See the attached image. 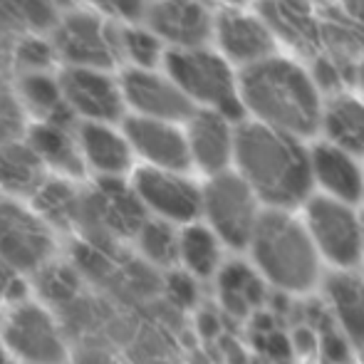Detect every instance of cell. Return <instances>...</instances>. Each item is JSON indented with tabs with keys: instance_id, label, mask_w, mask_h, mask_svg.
<instances>
[{
	"instance_id": "6da1fadb",
	"label": "cell",
	"mask_w": 364,
	"mask_h": 364,
	"mask_svg": "<svg viewBox=\"0 0 364 364\" xmlns=\"http://www.w3.org/2000/svg\"><path fill=\"white\" fill-rule=\"evenodd\" d=\"M235 173L265 208L292 211L312 196L310 151L305 141L258 122L235 127Z\"/></svg>"
},
{
	"instance_id": "7a4b0ae2",
	"label": "cell",
	"mask_w": 364,
	"mask_h": 364,
	"mask_svg": "<svg viewBox=\"0 0 364 364\" xmlns=\"http://www.w3.org/2000/svg\"><path fill=\"white\" fill-rule=\"evenodd\" d=\"M238 97L243 114L275 132L305 141L317 134L322 90L300 63L270 55L238 73Z\"/></svg>"
},
{
	"instance_id": "3957f363",
	"label": "cell",
	"mask_w": 364,
	"mask_h": 364,
	"mask_svg": "<svg viewBox=\"0 0 364 364\" xmlns=\"http://www.w3.org/2000/svg\"><path fill=\"white\" fill-rule=\"evenodd\" d=\"M250 255L258 275L280 292H307L320 278V255L302 220L290 211L263 208L250 235Z\"/></svg>"
},
{
	"instance_id": "277c9868",
	"label": "cell",
	"mask_w": 364,
	"mask_h": 364,
	"mask_svg": "<svg viewBox=\"0 0 364 364\" xmlns=\"http://www.w3.org/2000/svg\"><path fill=\"white\" fill-rule=\"evenodd\" d=\"M164 68H166V77L181 90L193 109L218 112L230 122L243 117L238 75L233 65L216 50H168L164 55Z\"/></svg>"
},
{
	"instance_id": "5b68a950",
	"label": "cell",
	"mask_w": 364,
	"mask_h": 364,
	"mask_svg": "<svg viewBox=\"0 0 364 364\" xmlns=\"http://www.w3.org/2000/svg\"><path fill=\"white\" fill-rule=\"evenodd\" d=\"M260 213V201L235 171L216 173L201 188V216L220 243L235 250L248 248Z\"/></svg>"
},
{
	"instance_id": "8992f818",
	"label": "cell",
	"mask_w": 364,
	"mask_h": 364,
	"mask_svg": "<svg viewBox=\"0 0 364 364\" xmlns=\"http://www.w3.org/2000/svg\"><path fill=\"white\" fill-rule=\"evenodd\" d=\"M305 225L317 255L337 270H352L362 263V218L355 206L310 196L305 206Z\"/></svg>"
},
{
	"instance_id": "52a82bcc",
	"label": "cell",
	"mask_w": 364,
	"mask_h": 364,
	"mask_svg": "<svg viewBox=\"0 0 364 364\" xmlns=\"http://www.w3.org/2000/svg\"><path fill=\"white\" fill-rule=\"evenodd\" d=\"M55 233L33 208L0 198V260L18 273H40L53 263Z\"/></svg>"
},
{
	"instance_id": "ba28073f",
	"label": "cell",
	"mask_w": 364,
	"mask_h": 364,
	"mask_svg": "<svg viewBox=\"0 0 364 364\" xmlns=\"http://www.w3.org/2000/svg\"><path fill=\"white\" fill-rule=\"evenodd\" d=\"M53 50L70 68L107 73L122 58L119 30L92 13H70L53 33Z\"/></svg>"
},
{
	"instance_id": "9c48e42d",
	"label": "cell",
	"mask_w": 364,
	"mask_h": 364,
	"mask_svg": "<svg viewBox=\"0 0 364 364\" xmlns=\"http://www.w3.org/2000/svg\"><path fill=\"white\" fill-rule=\"evenodd\" d=\"M3 345L23 364H65L68 347L55 317L35 302H20L3 320Z\"/></svg>"
},
{
	"instance_id": "30bf717a",
	"label": "cell",
	"mask_w": 364,
	"mask_h": 364,
	"mask_svg": "<svg viewBox=\"0 0 364 364\" xmlns=\"http://www.w3.org/2000/svg\"><path fill=\"white\" fill-rule=\"evenodd\" d=\"M132 188L144 211L159 220L188 225L201 216V188L178 171L144 166L134 173Z\"/></svg>"
},
{
	"instance_id": "8fae6325",
	"label": "cell",
	"mask_w": 364,
	"mask_h": 364,
	"mask_svg": "<svg viewBox=\"0 0 364 364\" xmlns=\"http://www.w3.org/2000/svg\"><path fill=\"white\" fill-rule=\"evenodd\" d=\"M149 216L134 188L122 178H100L90 193H82L80 225L107 235L134 238Z\"/></svg>"
},
{
	"instance_id": "7c38bea8",
	"label": "cell",
	"mask_w": 364,
	"mask_h": 364,
	"mask_svg": "<svg viewBox=\"0 0 364 364\" xmlns=\"http://www.w3.org/2000/svg\"><path fill=\"white\" fill-rule=\"evenodd\" d=\"M63 100L73 117H82L92 124H112L122 119L124 97L119 82L102 70L68 68L58 77Z\"/></svg>"
},
{
	"instance_id": "4fadbf2b",
	"label": "cell",
	"mask_w": 364,
	"mask_h": 364,
	"mask_svg": "<svg viewBox=\"0 0 364 364\" xmlns=\"http://www.w3.org/2000/svg\"><path fill=\"white\" fill-rule=\"evenodd\" d=\"M213 40L218 55L230 65L248 68L275 55V33L263 18L238 8H225L213 15Z\"/></svg>"
},
{
	"instance_id": "5bb4252c",
	"label": "cell",
	"mask_w": 364,
	"mask_h": 364,
	"mask_svg": "<svg viewBox=\"0 0 364 364\" xmlns=\"http://www.w3.org/2000/svg\"><path fill=\"white\" fill-rule=\"evenodd\" d=\"M149 30L171 50L206 48L213 35V15L201 0H149Z\"/></svg>"
},
{
	"instance_id": "9a60e30c",
	"label": "cell",
	"mask_w": 364,
	"mask_h": 364,
	"mask_svg": "<svg viewBox=\"0 0 364 364\" xmlns=\"http://www.w3.org/2000/svg\"><path fill=\"white\" fill-rule=\"evenodd\" d=\"M119 90L124 105H129L136 117L178 124L193 114L191 102L181 95V90L156 70H127L119 82Z\"/></svg>"
},
{
	"instance_id": "2e32d148",
	"label": "cell",
	"mask_w": 364,
	"mask_h": 364,
	"mask_svg": "<svg viewBox=\"0 0 364 364\" xmlns=\"http://www.w3.org/2000/svg\"><path fill=\"white\" fill-rule=\"evenodd\" d=\"M124 139L132 154H139L151 168L183 173L191 166L183 129L173 122L129 117L124 122Z\"/></svg>"
},
{
	"instance_id": "e0dca14e",
	"label": "cell",
	"mask_w": 364,
	"mask_h": 364,
	"mask_svg": "<svg viewBox=\"0 0 364 364\" xmlns=\"http://www.w3.org/2000/svg\"><path fill=\"white\" fill-rule=\"evenodd\" d=\"M183 136L193 166L208 176L228 171L235 149V124L228 117L208 109H193V114L186 119Z\"/></svg>"
},
{
	"instance_id": "ac0fdd59",
	"label": "cell",
	"mask_w": 364,
	"mask_h": 364,
	"mask_svg": "<svg viewBox=\"0 0 364 364\" xmlns=\"http://www.w3.org/2000/svg\"><path fill=\"white\" fill-rule=\"evenodd\" d=\"M310 151V176L312 186L320 188V196H327L332 201L355 206L364 198V168L360 159L350 156L342 149L317 141Z\"/></svg>"
},
{
	"instance_id": "d6986e66",
	"label": "cell",
	"mask_w": 364,
	"mask_h": 364,
	"mask_svg": "<svg viewBox=\"0 0 364 364\" xmlns=\"http://www.w3.org/2000/svg\"><path fill=\"white\" fill-rule=\"evenodd\" d=\"M327 144L342 149L350 156H364V97L352 92H335L322 100L320 124Z\"/></svg>"
},
{
	"instance_id": "ffe728a7",
	"label": "cell",
	"mask_w": 364,
	"mask_h": 364,
	"mask_svg": "<svg viewBox=\"0 0 364 364\" xmlns=\"http://www.w3.org/2000/svg\"><path fill=\"white\" fill-rule=\"evenodd\" d=\"M28 144L45 168H53L60 176L77 178L85 173V161L80 154L75 122H38L30 129Z\"/></svg>"
},
{
	"instance_id": "44dd1931",
	"label": "cell",
	"mask_w": 364,
	"mask_h": 364,
	"mask_svg": "<svg viewBox=\"0 0 364 364\" xmlns=\"http://www.w3.org/2000/svg\"><path fill=\"white\" fill-rule=\"evenodd\" d=\"M80 154L85 166L95 168L100 178H119L132 166V149L124 134L114 132L109 124H85L77 129Z\"/></svg>"
},
{
	"instance_id": "7402d4cb",
	"label": "cell",
	"mask_w": 364,
	"mask_h": 364,
	"mask_svg": "<svg viewBox=\"0 0 364 364\" xmlns=\"http://www.w3.org/2000/svg\"><path fill=\"white\" fill-rule=\"evenodd\" d=\"M327 300L350 345L364 347V280L350 270H337L327 278Z\"/></svg>"
},
{
	"instance_id": "603a6c76",
	"label": "cell",
	"mask_w": 364,
	"mask_h": 364,
	"mask_svg": "<svg viewBox=\"0 0 364 364\" xmlns=\"http://www.w3.org/2000/svg\"><path fill=\"white\" fill-rule=\"evenodd\" d=\"M48 181V168L28 141H5L0 144V188L10 196H30Z\"/></svg>"
},
{
	"instance_id": "cb8c5ba5",
	"label": "cell",
	"mask_w": 364,
	"mask_h": 364,
	"mask_svg": "<svg viewBox=\"0 0 364 364\" xmlns=\"http://www.w3.org/2000/svg\"><path fill=\"white\" fill-rule=\"evenodd\" d=\"M218 300L223 310L233 317H248L265 300V280L235 260L218 270Z\"/></svg>"
},
{
	"instance_id": "d4e9b609",
	"label": "cell",
	"mask_w": 364,
	"mask_h": 364,
	"mask_svg": "<svg viewBox=\"0 0 364 364\" xmlns=\"http://www.w3.org/2000/svg\"><path fill=\"white\" fill-rule=\"evenodd\" d=\"M15 95L23 107V112L38 117V122H75L73 112L68 109L63 100L58 77L50 73L20 75L15 85Z\"/></svg>"
},
{
	"instance_id": "484cf974",
	"label": "cell",
	"mask_w": 364,
	"mask_h": 364,
	"mask_svg": "<svg viewBox=\"0 0 364 364\" xmlns=\"http://www.w3.org/2000/svg\"><path fill=\"white\" fill-rule=\"evenodd\" d=\"M33 211L53 230H70L80 225L82 191H77L68 178H48L33 196Z\"/></svg>"
},
{
	"instance_id": "4316f807",
	"label": "cell",
	"mask_w": 364,
	"mask_h": 364,
	"mask_svg": "<svg viewBox=\"0 0 364 364\" xmlns=\"http://www.w3.org/2000/svg\"><path fill=\"white\" fill-rule=\"evenodd\" d=\"M178 263L191 278H211L220 265V240L208 225L188 223L178 230Z\"/></svg>"
},
{
	"instance_id": "83f0119b",
	"label": "cell",
	"mask_w": 364,
	"mask_h": 364,
	"mask_svg": "<svg viewBox=\"0 0 364 364\" xmlns=\"http://www.w3.org/2000/svg\"><path fill=\"white\" fill-rule=\"evenodd\" d=\"M136 248L151 265H168L178 263V230L171 223L159 218H146L134 235Z\"/></svg>"
},
{
	"instance_id": "f1b7e54d",
	"label": "cell",
	"mask_w": 364,
	"mask_h": 364,
	"mask_svg": "<svg viewBox=\"0 0 364 364\" xmlns=\"http://www.w3.org/2000/svg\"><path fill=\"white\" fill-rule=\"evenodd\" d=\"M53 20V8L43 0H0V33L38 35Z\"/></svg>"
},
{
	"instance_id": "f546056e",
	"label": "cell",
	"mask_w": 364,
	"mask_h": 364,
	"mask_svg": "<svg viewBox=\"0 0 364 364\" xmlns=\"http://www.w3.org/2000/svg\"><path fill=\"white\" fill-rule=\"evenodd\" d=\"M119 50L134 63L136 70H154L166 55L161 40L149 28H136V25L119 30Z\"/></svg>"
},
{
	"instance_id": "4dcf8cb0",
	"label": "cell",
	"mask_w": 364,
	"mask_h": 364,
	"mask_svg": "<svg viewBox=\"0 0 364 364\" xmlns=\"http://www.w3.org/2000/svg\"><path fill=\"white\" fill-rule=\"evenodd\" d=\"M53 43L43 40L40 35H23L13 45V65L18 75H33V73H50L55 63Z\"/></svg>"
},
{
	"instance_id": "1f68e13d",
	"label": "cell",
	"mask_w": 364,
	"mask_h": 364,
	"mask_svg": "<svg viewBox=\"0 0 364 364\" xmlns=\"http://www.w3.org/2000/svg\"><path fill=\"white\" fill-rule=\"evenodd\" d=\"M23 119L25 112L18 102L15 87L0 70V144L18 139V134L23 132Z\"/></svg>"
},
{
	"instance_id": "d6a6232c",
	"label": "cell",
	"mask_w": 364,
	"mask_h": 364,
	"mask_svg": "<svg viewBox=\"0 0 364 364\" xmlns=\"http://www.w3.org/2000/svg\"><path fill=\"white\" fill-rule=\"evenodd\" d=\"M28 297V283L25 275L18 273L13 265H8L5 260H0V305H20Z\"/></svg>"
},
{
	"instance_id": "836d02e7",
	"label": "cell",
	"mask_w": 364,
	"mask_h": 364,
	"mask_svg": "<svg viewBox=\"0 0 364 364\" xmlns=\"http://www.w3.org/2000/svg\"><path fill=\"white\" fill-rule=\"evenodd\" d=\"M95 8L100 13L109 15L117 20H127V23H134V20L144 18L149 0H92Z\"/></svg>"
},
{
	"instance_id": "e575fe53",
	"label": "cell",
	"mask_w": 364,
	"mask_h": 364,
	"mask_svg": "<svg viewBox=\"0 0 364 364\" xmlns=\"http://www.w3.org/2000/svg\"><path fill=\"white\" fill-rule=\"evenodd\" d=\"M166 292L171 297V302H176L178 307H191L198 297L196 278H191L188 273H173L166 280Z\"/></svg>"
},
{
	"instance_id": "d590c367",
	"label": "cell",
	"mask_w": 364,
	"mask_h": 364,
	"mask_svg": "<svg viewBox=\"0 0 364 364\" xmlns=\"http://www.w3.org/2000/svg\"><path fill=\"white\" fill-rule=\"evenodd\" d=\"M40 273H45V292H48L50 297H58V300H63V297L73 295L75 288H77V285H75L77 280L63 268H43Z\"/></svg>"
},
{
	"instance_id": "8d00e7d4",
	"label": "cell",
	"mask_w": 364,
	"mask_h": 364,
	"mask_svg": "<svg viewBox=\"0 0 364 364\" xmlns=\"http://www.w3.org/2000/svg\"><path fill=\"white\" fill-rule=\"evenodd\" d=\"M317 347H320V355L327 364H345L347 357H350V342L342 335H335V332H325Z\"/></svg>"
},
{
	"instance_id": "74e56055",
	"label": "cell",
	"mask_w": 364,
	"mask_h": 364,
	"mask_svg": "<svg viewBox=\"0 0 364 364\" xmlns=\"http://www.w3.org/2000/svg\"><path fill=\"white\" fill-rule=\"evenodd\" d=\"M198 330L203 332V337H216L220 332V322L216 315H211V312H203L201 317H198Z\"/></svg>"
},
{
	"instance_id": "f35d334b",
	"label": "cell",
	"mask_w": 364,
	"mask_h": 364,
	"mask_svg": "<svg viewBox=\"0 0 364 364\" xmlns=\"http://www.w3.org/2000/svg\"><path fill=\"white\" fill-rule=\"evenodd\" d=\"M357 80H360V90H362V97H364V63L360 65V70H357Z\"/></svg>"
},
{
	"instance_id": "ab89813d",
	"label": "cell",
	"mask_w": 364,
	"mask_h": 364,
	"mask_svg": "<svg viewBox=\"0 0 364 364\" xmlns=\"http://www.w3.org/2000/svg\"><path fill=\"white\" fill-rule=\"evenodd\" d=\"M43 3H48L50 8H53V5H68V3H73V0H43Z\"/></svg>"
},
{
	"instance_id": "60d3db41",
	"label": "cell",
	"mask_w": 364,
	"mask_h": 364,
	"mask_svg": "<svg viewBox=\"0 0 364 364\" xmlns=\"http://www.w3.org/2000/svg\"><path fill=\"white\" fill-rule=\"evenodd\" d=\"M0 364H10V357H8V352L0 347Z\"/></svg>"
},
{
	"instance_id": "b9f144b4",
	"label": "cell",
	"mask_w": 364,
	"mask_h": 364,
	"mask_svg": "<svg viewBox=\"0 0 364 364\" xmlns=\"http://www.w3.org/2000/svg\"><path fill=\"white\" fill-rule=\"evenodd\" d=\"M362 258H364V213H362Z\"/></svg>"
},
{
	"instance_id": "7bdbcfd3",
	"label": "cell",
	"mask_w": 364,
	"mask_h": 364,
	"mask_svg": "<svg viewBox=\"0 0 364 364\" xmlns=\"http://www.w3.org/2000/svg\"><path fill=\"white\" fill-rule=\"evenodd\" d=\"M0 315H3V305H0Z\"/></svg>"
},
{
	"instance_id": "ee69618b",
	"label": "cell",
	"mask_w": 364,
	"mask_h": 364,
	"mask_svg": "<svg viewBox=\"0 0 364 364\" xmlns=\"http://www.w3.org/2000/svg\"><path fill=\"white\" fill-rule=\"evenodd\" d=\"M362 201H364V198H362Z\"/></svg>"
}]
</instances>
